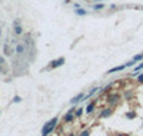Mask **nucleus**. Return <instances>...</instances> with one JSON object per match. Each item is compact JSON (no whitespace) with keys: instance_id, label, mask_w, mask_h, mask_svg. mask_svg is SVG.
<instances>
[{"instance_id":"20e7f679","label":"nucleus","mask_w":143,"mask_h":136,"mask_svg":"<svg viewBox=\"0 0 143 136\" xmlns=\"http://www.w3.org/2000/svg\"><path fill=\"white\" fill-rule=\"evenodd\" d=\"M130 66H135V62H133V60H130V62H127V63H123V65H120V66H116V68L107 70V75H112V73L120 72V70H123V69H126V68H130Z\"/></svg>"},{"instance_id":"7ed1b4c3","label":"nucleus","mask_w":143,"mask_h":136,"mask_svg":"<svg viewBox=\"0 0 143 136\" xmlns=\"http://www.w3.org/2000/svg\"><path fill=\"white\" fill-rule=\"evenodd\" d=\"M65 62H66V59L65 57H59V59L56 60H52L50 63L46 66V70H52V69H59L60 66H63L65 65Z\"/></svg>"},{"instance_id":"1a4fd4ad","label":"nucleus","mask_w":143,"mask_h":136,"mask_svg":"<svg viewBox=\"0 0 143 136\" xmlns=\"http://www.w3.org/2000/svg\"><path fill=\"white\" fill-rule=\"evenodd\" d=\"M0 73H9V66L3 56H0Z\"/></svg>"},{"instance_id":"f03ea898","label":"nucleus","mask_w":143,"mask_h":136,"mask_svg":"<svg viewBox=\"0 0 143 136\" xmlns=\"http://www.w3.org/2000/svg\"><path fill=\"white\" fill-rule=\"evenodd\" d=\"M13 49H14V53H16L17 57H23V56H26L29 53V49H27V46L23 42H17L13 46Z\"/></svg>"},{"instance_id":"a878e982","label":"nucleus","mask_w":143,"mask_h":136,"mask_svg":"<svg viewBox=\"0 0 143 136\" xmlns=\"http://www.w3.org/2000/svg\"><path fill=\"white\" fill-rule=\"evenodd\" d=\"M137 9H142V10H143V6H139V7H137Z\"/></svg>"},{"instance_id":"0eeeda50","label":"nucleus","mask_w":143,"mask_h":136,"mask_svg":"<svg viewBox=\"0 0 143 136\" xmlns=\"http://www.w3.org/2000/svg\"><path fill=\"white\" fill-rule=\"evenodd\" d=\"M75 116H76V108L73 106V108L65 115V122H67V123L69 122H73V120H75Z\"/></svg>"},{"instance_id":"dca6fc26","label":"nucleus","mask_w":143,"mask_h":136,"mask_svg":"<svg viewBox=\"0 0 143 136\" xmlns=\"http://www.w3.org/2000/svg\"><path fill=\"white\" fill-rule=\"evenodd\" d=\"M92 7H93V10H103V9L106 7V6H104L103 3H94Z\"/></svg>"},{"instance_id":"2eb2a0df","label":"nucleus","mask_w":143,"mask_h":136,"mask_svg":"<svg viewBox=\"0 0 143 136\" xmlns=\"http://www.w3.org/2000/svg\"><path fill=\"white\" fill-rule=\"evenodd\" d=\"M133 62H135V65L137 63V62H143V53H139V54H136V56H133Z\"/></svg>"},{"instance_id":"412c9836","label":"nucleus","mask_w":143,"mask_h":136,"mask_svg":"<svg viewBox=\"0 0 143 136\" xmlns=\"http://www.w3.org/2000/svg\"><path fill=\"white\" fill-rule=\"evenodd\" d=\"M12 102H13V103H20V102H22V97H20V96H14Z\"/></svg>"},{"instance_id":"423d86ee","label":"nucleus","mask_w":143,"mask_h":136,"mask_svg":"<svg viewBox=\"0 0 143 136\" xmlns=\"http://www.w3.org/2000/svg\"><path fill=\"white\" fill-rule=\"evenodd\" d=\"M119 102H120V95L119 93H110L107 96V103L112 106H116Z\"/></svg>"},{"instance_id":"b1692460","label":"nucleus","mask_w":143,"mask_h":136,"mask_svg":"<svg viewBox=\"0 0 143 136\" xmlns=\"http://www.w3.org/2000/svg\"><path fill=\"white\" fill-rule=\"evenodd\" d=\"M125 97H126V99H130V97H132V93H130V92H126V93H125Z\"/></svg>"},{"instance_id":"9d476101","label":"nucleus","mask_w":143,"mask_h":136,"mask_svg":"<svg viewBox=\"0 0 143 136\" xmlns=\"http://www.w3.org/2000/svg\"><path fill=\"white\" fill-rule=\"evenodd\" d=\"M112 113H113V110H112L110 108H106V109H103V110L100 112L99 116H100L102 119H106V118H110V116H112Z\"/></svg>"},{"instance_id":"9b49d317","label":"nucleus","mask_w":143,"mask_h":136,"mask_svg":"<svg viewBox=\"0 0 143 136\" xmlns=\"http://www.w3.org/2000/svg\"><path fill=\"white\" fill-rule=\"evenodd\" d=\"M83 96H84V93H79L77 96H75V97L70 100V105H73V106H75L76 103H80V102H82V99H83Z\"/></svg>"},{"instance_id":"ddd939ff","label":"nucleus","mask_w":143,"mask_h":136,"mask_svg":"<svg viewBox=\"0 0 143 136\" xmlns=\"http://www.w3.org/2000/svg\"><path fill=\"white\" fill-rule=\"evenodd\" d=\"M96 103L97 102H92V103H89V106L86 108V115H90L93 110H94V108H96Z\"/></svg>"},{"instance_id":"f257e3e1","label":"nucleus","mask_w":143,"mask_h":136,"mask_svg":"<svg viewBox=\"0 0 143 136\" xmlns=\"http://www.w3.org/2000/svg\"><path fill=\"white\" fill-rule=\"evenodd\" d=\"M57 122H59V118H53V119H50L44 126L42 128V136H49L54 130V128H56V125H57Z\"/></svg>"},{"instance_id":"cd10ccee","label":"nucleus","mask_w":143,"mask_h":136,"mask_svg":"<svg viewBox=\"0 0 143 136\" xmlns=\"http://www.w3.org/2000/svg\"><path fill=\"white\" fill-rule=\"evenodd\" d=\"M65 1H66V0H65Z\"/></svg>"},{"instance_id":"4468645a","label":"nucleus","mask_w":143,"mask_h":136,"mask_svg":"<svg viewBox=\"0 0 143 136\" xmlns=\"http://www.w3.org/2000/svg\"><path fill=\"white\" fill-rule=\"evenodd\" d=\"M75 13L77 14V16H86L87 14V10L83 7H80V9H75Z\"/></svg>"},{"instance_id":"393cba45","label":"nucleus","mask_w":143,"mask_h":136,"mask_svg":"<svg viewBox=\"0 0 143 136\" xmlns=\"http://www.w3.org/2000/svg\"><path fill=\"white\" fill-rule=\"evenodd\" d=\"M73 7L75 9H80V4H79V3H73Z\"/></svg>"},{"instance_id":"6ab92c4d","label":"nucleus","mask_w":143,"mask_h":136,"mask_svg":"<svg viewBox=\"0 0 143 136\" xmlns=\"http://www.w3.org/2000/svg\"><path fill=\"white\" fill-rule=\"evenodd\" d=\"M142 69H143V62H142V63H139V65H137V66L133 69V72H135V73H137V72H139V70H142Z\"/></svg>"},{"instance_id":"f3484780","label":"nucleus","mask_w":143,"mask_h":136,"mask_svg":"<svg viewBox=\"0 0 143 136\" xmlns=\"http://www.w3.org/2000/svg\"><path fill=\"white\" fill-rule=\"evenodd\" d=\"M82 116H83V108L76 109V118H82Z\"/></svg>"},{"instance_id":"f8f14e48","label":"nucleus","mask_w":143,"mask_h":136,"mask_svg":"<svg viewBox=\"0 0 143 136\" xmlns=\"http://www.w3.org/2000/svg\"><path fill=\"white\" fill-rule=\"evenodd\" d=\"M3 52H4V53H6V56H12V54H13V53H14V49H12V47H10V46H9L7 43H6V44H4V46H3Z\"/></svg>"},{"instance_id":"a211bd4d","label":"nucleus","mask_w":143,"mask_h":136,"mask_svg":"<svg viewBox=\"0 0 143 136\" xmlns=\"http://www.w3.org/2000/svg\"><path fill=\"white\" fill-rule=\"evenodd\" d=\"M126 118H127V119H135V118H136V113H135V112H127V113H126Z\"/></svg>"},{"instance_id":"39448f33","label":"nucleus","mask_w":143,"mask_h":136,"mask_svg":"<svg viewBox=\"0 0 143 136\" xmlns=\"http://www.w3.org/2000/svg\"><path fill=\"white\" fill-rule=\"evenodd\" d=\"M13 33H14V36H23V27H22V23L19 19L13 22Z\"/></svg>"},{"instance_id":"6e6552de","label":"nucleus","mask_w":143,"mask_h":136,"mask_svg":"<svg viewBox=\"0 0 143 136\" xmlns=\"http://www.w3.org/2000/svg\"><path fill=\"white\" fill-rule=\"evenodd\" d=\"M100 90H102V87H100V86H94V87H93V89L90 90V92H89V93H87V95H84V96H83L82 102H84V100H87V99H90L92 96H94V95L97 93V92H100Z\"/></svg>"},{"instance_id":"bb28decb","label":"nucleus","mask_w":143,"mask_h":136,"mask_svg":"<svg viewBox=\"0 0 143 136\" xmlns=\"http://www.w3.org/2000/svg\"><path fill=\"white\" fill-rule=\"evenodd\" d=\"M70 136H77V135H70Z\"/></svg>"},{"instance_id":"4be33fe9","label":"nucleus","mask_w":143,"mask_h":136,"mask_svg":"<svg viewBox=\"0 0 143 136\" xmlns=\"http://www.w3.org/2000/svg\"><path fill=\"white\" fill-rule=\"evenodd\" d=\"M79 136H90V132H89V130H83Z\"/></svg>"},{"instance_id":"5701e85b","label":"nucleus","mask_w":143,"mask_h":136,"mask_svg":"<svg viewBox=\"0 0 143 136\" xmlns=\"http://www.w3.org/2000/svg\"><path fill=\"white\" fill-rule=\"evenodd\" d=\"M137 82H139V83H143V73H140V75L137 76Z\"/></svg>"},{"instance_id":"aec40b11","label":"nucleus","mask_w":143,"mask_h":136,"mask_svg":"<svg viewBox=\"0 0 143 136\" xmlns=\"http://www.w3.org/2000/svg\"><path fill=\"white\" fill-rule=\"evenodd\" d=\"M110 87H112V83L107 86H104V87H102V90L100 92H103V93H107V90H110Z\"/></svg>"}]
</instances>
